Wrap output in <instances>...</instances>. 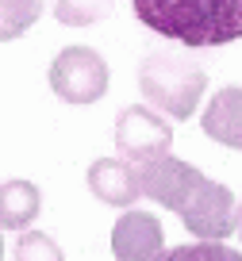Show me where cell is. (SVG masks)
<instances>
[{"label": "cell", "mask_w": 242, "mask_h": 261, "mask_svg": "<svg viewBox=\"0 0 242 261\" xmlns=\"http://www.w3.org/2000/svg\"><path fill=\"white\" fill-rule=\"evenodd\" d=\"M138 169V192L158 200L161 207L181 215L196 238H227L234 230V192L219 180H208L200 169L173 154L150 158L135 165Z\"/></svg>", "instance_id": "1"}, {"label": "cell", "mask_w": 242, "mask_h": 261, "mask_svg": "<svg viewBox=\"0 0 242 261\" xmlns=\"http://www.w3.org/2000/svg\"><path fill=\"white\" fill-rule=\"evenodd\" d=\"M135 16L192 50L242 39V0H135Z\"/></svg>", "instance_id": "2"}, {"label": "cell", "mask_w": 242, "mask_h": 261, "mask_svg": "<svg viewBox=\"0 0 242 261\" xmlns=\"http://www.w3.org/2000/svg\"><path fill=\"white\" fill-rule=\"evenodd\" d=\"M138 89L158 112L173 115V119H188L208 89V73L185 54L154 50L138 69Z\"/></svg>", "instance_id": "3"}, {"label": "cell", "mask_w": 242, "mask_h": 261, "mask_svg": "<svg viewBox=\"0 0 242 261\" xmlns=\"http://www.w3.org/2000/svg\"><path fill=\"white\" fill-rule=\"evenodd\" d=\"M50 89L65 104H92L108 92V62L92 46H65L50 65Z\"/></svg>", "instance_id": "4"}, {"label": "cell", "mask_w": 242, "mask_h": 261, "mask_svg": "<svg viewBox=\"0 0 242 261\" xmlns=\"http://www.w3.org/2000/svg\"><path fill=\"white\" fill-rule=\"evenodd\" d=\"M173 146V127L150 108H123L115 119V150L123 154V162L142 165L150 158L170 154Z\"/></svg>", "instance_id": "5"}, {"label": "cell", "mask_w": 242, "mask_h": 261, "mask_svg": "<svg viewBox=\"0 0 242 261\" xmlns=\"http://www.w3.org/2000/svg\"><path fill=\"white\" fill-rule=\"evenodd\" d=\"M165 246V230H161L158 215L150 212H123L119 223L112 227V253L115 261H154Z\"/></svg>", "instance_id": "6"}, {"label": "cell", "mask_w": 242, "mask_h": 261, "mask_svg": "<svg viewBox=\"0 0 242 261\" xmlns=\"http://www.w3.org/2000/svg\"><path fill=\"white\" fill-rule=\"evenodd\" d=\"M89 192L112 207H135L138 192V169L123 158H100L89 165Z\"/></svg>", "instance_id": "7"}, {"label": "cell", "mask_w": 242, "mask_h": 261, "mask_svg": "<svg viewBox=\"0 0 242 261\" xmlns=\"http://www.w3.org/2000/svg\"><path fill=\"white\" fill-rule=\"evenodd\" d=\"M204 135L223 142L227 150H242V85H227L211 96L204 112Z\"/></svg>", "instance_id": "8"}, {"label": "cell", "mask_w": 242, "mask_h": 261, "mask_svg": "<svg viewBox=\"0 0 242 261\" xmlns=\"http://www.w3.org/2000/svg\"><path fill=\"white\" fill-rule=\"evenodd\" d=\"M42 212V192L31 180H4L0 185V230H23Z\"/></svg>", "instance_id": "9"}, {"label": "cell", "mask_w": 242, "mask_h": 261, "mask_svg": "<svg viewBox=\"0 0 242 261\" xmlns=\"http://www.w3.org/2000/svg\"><path fill=\"white\" fill-rule=\"evenodd\" d=\"M42 16V0H0V42L19 39Z\"/></svg>", "instance_id": "10"}, {"label": "cell", "mask_w": 242, "mask_h": 261, "mask_svg": "<svg viewBox=\"0 0 242 261\" xmlns=\"http://www.w3.org/2000/svg\"><path fill=\"white\" fill-rule=\"evenodd\" d=\"M154 261H242V253L223 246V238H200V242L177 246V250H161Z\"/></svg>", "instance_id": "11"}, {"label": "cell", "mask_w": 242, "mask_h": 261, "mask_svg": "<svg viewBox=\"0 0 242 261\" xmlns=\"http://www.w3.org/2000/svg\"><path fill=\"white\" fill-rule=\"evenodd\" d=\"M115 0H54V16L62 27H89L96 19L112 16Z\"/></svg>", "instance_id": "12"}, {"label": "cell", "mask_w": 242, "mask_h": 261, "mask_svg": "<svg viewBox=\"0 0 242 261\" xmlns=\"http://www.w3.org/2000/svg\"><path fill=\"white\" fill-rule=\"evenodd\" d=\"M16 261H65V257L54 246V238H46L42 230H23L16 242Z\"/></svg>", "instance_id": "13"}, {"label": "cell", "mask_w": 242, "mask_h": 261, "mask_svg": "<svg viewBox=\"0 0 242 261\" xmlns=\"http://www.w3.org/2000/svg\"><path fill=\"white\" fill-rule=\"evenodd\" d=\"M234 230L242 234V204H234Z\"/></svg>", "instance_id": "14"}, {"label": "cell", "mask_w": 242, "mask_h": 261, "mask_svg": "<svg viewBox=\"0 0 242 261\" xmlns=\"http://www.w3.org/2000/svg\"><path fill=\"white\" fill-rule=\"evenodd\" d=\"M0 257H4V234H0Z\"/></svg>", "instance_id": "15"}]
</instances>
